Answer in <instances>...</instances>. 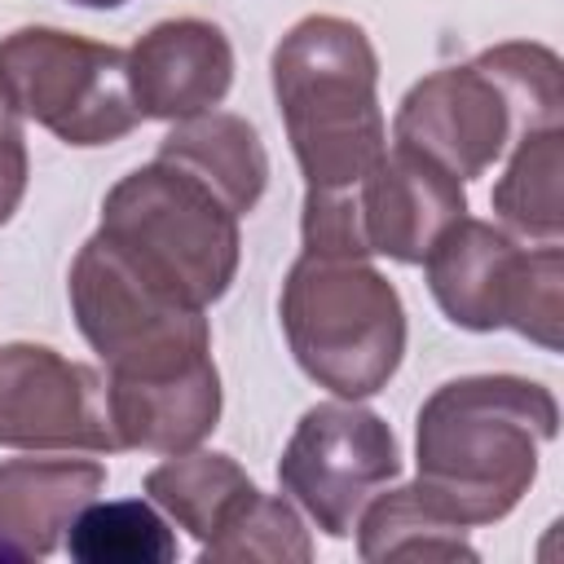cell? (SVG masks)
I'll list each match as a JSON object with an SVG mask.
<instances>
[{
  "mask_svg": "<svg viewBox=\"0 0 564 564\" xmlns=\"http://www.w3.org/2000/svg\"><path fill=\"white\" fill-rule=\"evenodd\" d=\"M560 432L555 397L520 375H467L419 405V489L458 524L502 520L533 485Z\"/></svg>",
  "mask_w": 564,
  "mask_h": 564,
  "instance_id": "1",
  "label": "cell"
},
{
  "mask_svg": "<svg viewBox=\"0 0 564 564\" xmlns=\"http://www.w3.org/2000/svg\"><path fill=\"white\" fill-rule=\"evenodd\" d=\"M269 75L308 189H352L388 154L379 57L357 22L335 13L300 18L278 40Z\"/></svg>",
  "mask_w": 564,
  "mask_h": 564,
  "instance_id": "2",
  "label": "cell"
},
{
  "mask_svg": "<svg viewBox=\"0 0 564 564\" xmlns=\"http://www.w3.org/2000/svg\"><path fill=\"white\" fill-rule=\"evenodd\" d=\"M564 70L546 44L511 40L467 66L423 75L397 106V145L432 159L458 181L485 176L507 145L560 128Z\"/></svg>",
  "mask_w": 564,
  "mask_h": 564,
  "instance_id": "3",
  "label": "cell"
},
{
  "mask_svg": "<svg viewBox=\"0 0 564 564\" xmlns=\"http://www.w3.org/2000/svg\"><path fill=\"white\" fill-rule=\"evenodd\" d=\"M278 313L300 370L344 401L379 392L401 366V295L357 256L304 251L282 282Z\"/></svg>",
  "mask_w": 564,
  "mask_h": 564,
  "instance_id": "4",
  "label": "cell"
},
{
  "mask_svg": "<svg viewBox=\"0 0 564 564\" xmlns=\"http://www.w3.org/2000/svg\"><path fill=\"white\" fill-rule=\"evenodd\" d=\"M97 234L194 308L216 304L238 273V216L212 185L163 159L128 172L106 194Z\"/></svg>",
  "mask_w": 564,
  "mask_h": 564,
  "instance_id": "5",
  "label": "cell"
},
{
  "mask_svg": "<svg viewBox=\"0 0 564 564\" xmlns=\"http://www.w3.org/2000/svg\"><path fill=\"white\" fill-rule=\"evenodd\" d=\"M70 308L79 335L106 361L110 383H159L212 361L203 308L150 282L101 234L70 264Z\"/></svg>",
  "mask_w": 564,
  "mask_h": 564,
  "instance_id": "6",
  "label": "cell"
},
{
  "mask_svg": "<svg viewBox=\"0 0 564 564\" xmlns=\"http://www.w3.org/2000/svg\"><path fill=\"white\" fill-rule=\"evenodd\" d=\"M432 300L463 330H520L546 352L560 348L564 322V251L542 242L516 247L511 234L489 220L458 216L423 256Z\"/></svg>",
  "mask_w": 564,
  "mask_h": 564,
  "instance_id": "7",
  "label": "cell"
},
{
  "mask_svg": "<svg viewBox=\"0 0 564 564\" xmlns=\"http://www.w3.org/2000/svg\"><path fill=\"white\" fill-rule=\"evenodd\" d=\"M0 97L79 150L115 145L141 123L128 53L57 26H22L0 40Z\"/></svg>",
  "mask_w": 564,
  "mask_h": 564,
  "instance_id": "8",
  "label": "cell"
},
{
  "mask_svg": "<svg viewBox=\"0 0 564 564\" xmlns=\"http://www.w3.org/2000/svg\"><path fill=\"white\" fill-rule=\"evenodd\" d=\"M397 471H401V449L392 427L375 410L344 397L304 410L278 458L282 489L330 538H348L357 529L361 507Z\"/></svg>",
  "mask_w": 564,
  "mask_h": 564,
  "instance_id": "9",
  "label": "cell"
},
{
  "mask_svg": "<svg viewBox=\"0 0 564 564\" xmlns=\"http://www.w3.org/2000/svg\"><path fill=\"white\" fill-rule=\"evenodd\" d=\"M0 445L44 454H115L101 379L44 344L0 348Z\"/></svg>",
  "mask_w": 564,
  "mask_h": 564,
  "instance_id": "10",
  "label": "cell"
},
{
  "mask_svg": "<svg viewBox=\"0 0 564 564\" xmlns=\"http://www.w3.org/2000/svg\"><path fill=\"white\" fill-rule=\"evenodd\" d=\"M234 84V48L216 22L167 18L128 48V88L141 119H194Z\"/></svg>",
  "mask_w": 564,
  "mask_h": 564,
  "instance_id": "11",
  "label": "cell"
},
{
  "mask_svg": "<svg viewBox=\"0 0 564 564\" xmlns=\"http://www.w3.org/2000/svg\"><path fill=\"white\" fill-rule=\"evenodd\" d=\"M357 212L370 256L423 264L441 229L467 212V194L458 176L397 145L357 181Z\"/></svg>",
  "mask_w": 564,
  "mask_h": 564,
  "instance_id": "12",
  "label": "cell"
},
{
  "mask_svg": "<svg viewBox=\"0 0 564 564\" xmlns=\"http://www.w3.org/2000/svg\"><path fill=\"white\" fill-rule=\"evenodd\" d=\"M101 489L106 467L93 458H9L0 463V538L22 555H48Z\"/></svg>",
  "mask_w": 564,
  "mask_h": 564,
  "instance_id": "13",
  "label": "cell"
},
{
  "mask_svg": "<svg viewBox=\"0 0 564 564\" xmlns=\"http://www.w3.org/2000/svg\"><path fill=\"white\" fill-rule=\"evenodd\" d=\"M106 410H110L119 449L185 454L203 436H212L220 419L216 361L159 383H106Z\"/></svg>",
  "mask_w": 564,
  "mask_h": 564,
  "instance_id": "14",
  "label": "cell"
},
{
  "mask_svg": "<svg viewBox=\"0 0 564 564\" xmlns=\"http://www.w3.org/2000/svg\"><path fill=\"white\" fill-rule=\"evenodd\" d=\"M159 159L212 185L234 216L256 212L269 185V154L260 145V132L247 119L225 115V110L176 119V128L159 141Z\"/></svg>",
  "mask_w": 564,
  "mask_h": 564,
  "instance_id": "15",
  "label": "cell"
},
{
  "mask_svg": "<svg viewBox=\"0 0 564 564\" xmlns=\"http://www.w3.org/2000/svg\"><path fill=\"white\" fill-rule=\"evenodd\" d=\"M145 494L185 529L198 538V546H207L212 538H220L242 511L247 502L260 494L251 485V476L229 458V454H172L167 463H159L145 476Z\"/></svg>",
  "mask_w": 564,
  "mask_h": 564,
  "instance_id": "16",
  "label": "cell"
},
{
  "mask_svg": "<svg viewBox=\"0 0 564 564\" xmlns=\"http://www.w3.org/2000/svg\"><path fill=\"white\" fill-rule=\"evenodd\" d=\"M357 551L361 560H476L467 524L445 516L419 489V480L388 489L361 507Z\"/></svg>",
  "mask_w": 564,
  "mask_h": 564,
  "instance_id": "17",
  "label": "cell"
},
{
  "mask_svg": "<svg viewBox=\"0 0 564 564\" xmlns=\"http://www.w3.org/2000/svg\"><path fill=\"white\" fill-rule=\"evenodd\" d=\"M560 172H564V132L560 128L520 137L502 181L494 185V212L524 238L560 242V234H564Z\"/></svg>",
  "mask_w": 564,
  "mask_h": 564,
  "instance_id": "18",
  "label": "cell"
},
{
  "mask_svg": "<svg viewBox=\"0 0 564 564\" xmlns=\"http://www.w3.org/2000/svg\"><path fill=\"white\" fill-rule=\"evenodd\" d=\"M66 551L79 564H167L176 538L150 502H88L66 529Z\"/></svg>",
  "mask_w": 564,
  "mask_h": 564,
  "instance_id": "19",
  "label": "cell"
},
{
  "mask_svg": "<svg viewBox=\"0 0 564 564\" xmlns=\"http://www.w3.org/2000/svg\"><path fill=\"white\" fill-rule=\"evenodd\" d=\"M203 560H269V564H286V560H308L313 555V542L304 533V520L295 516V507L286 498H269V494H256L247 502V511L220 533L212 538L203 551Z\"/></svg>",
  "mask_w": 564,
  "mask_h": 564,
  "instance_id": "20",
  "label": "cell"
},
{
  "mask_svg": "<svg viewBox=\"0 0 564 564\" xmlns=\"http://www.w3.org/2000/svg\"><path fill=\"white\" fill-rule=\"evenodd\" d=\"M26 141H22V115L0 97V225L18 212L22 194H26Z\"/></svg>",
  "mask_w": 564,
  "mask_h": 564,
  "instance_id": "21",
  "label": "cell"
},
{
  "mask_svg": "<svg viewBox=\"0 0 564 564\" xmlns=\"http://www.w3.org/2000/svg\"><path fill=\"white\" fill-rule=\"evenodd\" d=\"M75 4H84V9H119L123 0H75Z\"/></svg>",
  "mask_w": 564,
  "mask_h": 564,
  "instance_id": "22",
  "label": "cell"
},
{
  "mask_svg": "<svg viewBox=\"0 0 564 564\" xmlns=\"http://www.w3.org/2000/svg\"><path fill=\"white\" fill-rule=\"evenodd\" d=\"M0 555H4V560H26V555H22V551H18V546H9V542H4V538H0Z\"/></svg>",
  "mask_w": 564,
  "mask_h": 564,
  "instance_id": "23",
  "label": "cell"
}]
</instances>
